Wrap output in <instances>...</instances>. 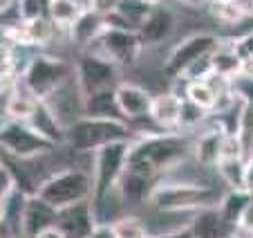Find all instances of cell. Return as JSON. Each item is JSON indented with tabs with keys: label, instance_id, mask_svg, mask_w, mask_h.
Instances as JSON below:
<instances>
[{
	"label": "cell",
	"instance_id": "1",
	"mask_svg": "<svg viewBox=\"0 0 253 238\" xmlns=\"http://www.w3.org/2000/svg\"><path fill=\"white\" fill-rule=\"evenodd\" d=\"M193 151V144L184 135L162 130V133H146L132 139L128 153V167L126 171L141 176L146 180H155L166 169H172L186 160Z\"/></svg>",
	"mask_w": 253,
	"mask_h": 238
},
{
	"label": "cell",
	"instance_id": "2",
	"mask_svg": "<svg viewBox=\"0 0 253 238\" xmlns=\"http://www.w3.org/2000/svg\"><path fill=\"white\" fill-rule=\"evenodd\" d=\"M130 144L132 142H112L92 153V180H94L92 207H94L96 220H101V209H103L108 195L119 186L126 173Z\"/></svg>",
	"mask_w": 253,
	"mask_h": 238
},
{
	"label": "cell",
	"instance_id": "3",
	"mask_svg": "<svg viewBox=\"0 0 253 238\" xmlns=\"http://www.w3.org/2000/svg\"><path fill=\"white\" fill-rule=\"evenodd\" d=\"M134 128L126 119L81 117L67 126V142L79 153H94L112 142H132Z\"/></svg>",
	"mask_w": 253,
	"mask_h": 238
},
{
	"label": "cell",
	"instance_id": "4",
	"mask_svg": "<svg viewBox=\"0 0 253 238\" xmlns=\"http://www.w3.org/2000/svg\"><path fill=\"white\" fill-rule=\"evenodd\" d=\"M222 200L215 189L193 182H170L155 186L150 193V205L164 214H195L206 207H217Z\"/></svg>",
	"mask_w": 253,
	"mask_h": 238
},
{
	"label": "cell",
	"instance_id": "5",
	"mask_svg": "<svg viewBox=\"0 0 253 238\" xmlns=\"http://www.w3.org/2000/svg\"><path fill=\"white\" fill-rule=\"evenodd\" d=\"M92 193H94V180L83 169L56 171L47 180L41 182L39 191H36V195H41L54 209H65V207L92 200Z\"/></svg>",
	"mask_w": 253,
	"mask_h": 238
},
{
	"label": "cell",
	"instance_id": "6",
	"mask_svg": "<svg viewBox=\"0 0 253 238\" xmlns=\"http://www.w3.org/2000/svg\"><path fill=\"white\" fill-rule=\"evenodd\" d=\"M222 38L213 32H197L186 36L184 41L170 50V54L164 61V72L170 79H182L184 72L193 65V63L202 61L204 57H211L215 50L220 48Z\"/></svg>",
	"mask_w": 253,
	"mask_h": 238
},
{
	"label": "cell",
	"instance_id": "7",
	"mask_svg": "<svg viewBox=\"0 0 253 238\" xmlns=\"http://www.w3.org/2000/svg\"><path fill=\"white\" fill-rule=\"evenodd\" d=\"M0 146L16 160H32V157L49 155L56 148V144L45 139L25 121L7 119L5 124L0 126Z\"/></svg>",
	"mask_w": 253,
	"mask_h": 238
},
{
	"label": "cell",
	"instance_id": "8",
	"mask_svg": "<svg viewBox=\"0 0 253 238\" xmlns=\"http://www.w3.org/2000/svg\"><path fill=\"white\" fill-rule=\"evenodd\" d=\"M74 79L81 88L83 97L99 90H112L119 86V65L94 52H83L74 65Z\"/></svg>",
	"mask_w": 253,
	"mask_h": 238
},
{
	"label": "cell",
	"instance_id": "9",
	"mask_svg": "<svg viewBox=\"0 0 253 238\" xmlns=\"http://www.w3.org/2000/svg\"><path fill=\"white\" fill-rule=\"evenodd\" d=\"M70 76H72V70L65 61L47 57V54H39L32 61V65L27 67V72L23 74V83L29 88V92L34 97L45 99L56 88H61Z\"/></svg>",
	"mask_w": 253,
	"mask_h": 238
},
{
	"label": "cell",
	"instance_id": "10",
	"mask_svg": "<svg viewBox=\"0 0 253 238\" xmlns=\"http://www.w3.org/2000/svg\"><path fill=\"white\" fill-rule=\"evenodd\" d=\"M94 45H99V54L105 57L108 61H112L119 67L132 65L139 59L143 50V41L139 36L137 29H112L105 27L103 34L94 41Z\"/></svg>",
	"mask_w": 253,
	"mask_h": 238
},
{
	"label": "cell",
	"instance_id": "11",
	"mask_svg": "<svg viewBox=\"0 0 253 238\" xmlns=\"http://www.w3.org/2000/svg\"><path fill=\"white\" fill-rule=\"evenodd\" d=\"M96 225H99V220H96L94 207H92L90 200L58 209L56 227L67 238H90Z\"/></svg>",
	"mask_w": 253,
	"mask_h": 238
},
{
	"label": "cell",
	"instance_id": "12",
	"mask_svg": "<svg viewBox=\"0 0 253 238\" xmlns=\"http://www.w3.org/2000/svg\"><path fill=\"white\" fill-rule=\"evenodd\" d=\"M115 97H117V106H119L126 121L134 124V121H141V119L150 117L153 95H150L146 88L137 86V83L121 81L119 86L115 88Z\"/></svg>",
	"mask_w": 253,
	"mask_h": 238
},
{
	"label": "cell",
	"instance_id": "13",
	"mask_svg": "<svg viewBox=\"0 0 253 238\" xmlns=\"http://www.w3.org/2000/svg\"><path fill=\"white\" fill-rule=\"evenodd\" d=\"M58 209L41 198V195H27L23 207V218H20V234L23 238H36L41 232L54 227L56 225Z\"/></svg>",
	"mask_w": 253,
	"mask_h": 238
},
{
	"label": "cell",
	"instance_id": "14",
	"mask_svg": "<svg viewBox=\"0 0 253 238\" xmlns=\"http://www.w3.org/2000/svg\"><path fill=\"white\" fill-rule=\"evenodd\" d=\"M175 25H177V18L168 7L155 5L137 32L141 36L143 45H162L164 41H168L172 36Z\"/></svg>",
	"mask_w": 253,
	"mask_h": 238
},
{
	"label": "cell",
	"instance_id": "15",
	"mask_svg": "<svg viewBox=\"0 0 253 238\" xmlns=\"http://www.w3.org/2000/svg\"><path fill=\"white\" fill-rule=\"evenodd\" d=\"M188 229L195 238H226L235 232L229 225V220L224 218V214L220 211V205L195 211L191 223H188Z\"/></svg>",
	"mask_w": 253,
	"mask_h": 238
},
{
	"label": "cell",
	"instance_id": "16",
	"mask_svg": "<svg viewBox=\"0 0 253 238\" xmlns=\"http://www.w3.org/2000/svg\"><path fill=\"white\" fill-rule=\"evenodd\" d=\"M182 106L184 99L175 92H162L153 97L150 104V121L162 130H175L182 121Z\"/></svg>",
	"mask_w": 253,
	"mask_h": 238
},
{
	"label": "cell",
	"instance_id": "17",
	"mask_svg": "<svg viewBox=\"0 0 253 238\" xmlns=\"http://www.w3.org/2000/svg\"><path fill=\"white\" fill-rule=\"evenodd\" d=\"M27 124L32 126L36 133L43 135L45 139L56 144V146L67 142V128L63 126V121L52 113V108H49L43 99H39V106H36V110H34L32 119H29Z\"/></svg>",
	"mask_w": 253,
	"mask_h": 238
},
{
	"label": "cell",
	"instance_id": "18",
	"mask_svg": "<svg viewBox=\"0 0 253 238\" xmlns=\"http://www.w3.org/2000/svg\"><path fill=\"white\" fill-rule=\"evenodd\" d=\"M36 106H39V97H34L29 92V88L20 81L11 86V92L5 104V115L11 121H25L27 124L29 119H32L34 110H36Z\"/></svg>",
	"mask_w": 253,
	"mask_h": 238
},
{
	"label": "cell",
	"instance_id": "19",
	"mask_svg": "<svg viewBox=\"0 0 253 238\" xmlns=\"http://www.w3.org/2000/svg\"><path fill=\"white\" fill-rule=\"evenodd\" d=\"M83 117L96 119H124L119 106H117L115 88L112 90H99L83 97Z\"/></svg>",
	"mask_w": 253,
	"mask_h": 238
},
{
	"label": "cell",
	"instance_id": "20",
	"mask_svg": "<svg viewBox=\"0 0 253 238\" xmlns=\"http://www.w3.org/2000/svg\"><path fill=\"white\" fill-rule=\"evenodd\" d=\"M222 139H224L222 128L206 130L204 135L197 137V142L193 144V155L202 167H217L222 157Z\"/></svg>",
	"mask_w": 253,
	"mask_h": 238
},
{
	"label": "cell",
	"instance_id": "21",
	"mask_svg": "<svg viewBox=\"0 0 253 238\" xmlns=\"http://www.w3.org/2000/svg\"><path fill=\"white\" fill-rule=\"evenodd\" d=\"M103 29H105L103 16H99L96 11H92V9H83V14L79 16V20L70 27V34H72V38H74L77 43L92 48L96 38L103 34Z\"/></svg>",
	"mask_w": 253,
	"mask_h": 238
},
{
	"label": "cell",
	"instance_id": "22",
	"mask_svg": "<svg viewBox=\"0 0 253 238\" xmlns=\"http://www.w3.org/2000/svg\"><path fill=\"white\" fill-rule=\"evenodd\" d=\"M211 63H213L215 74L224 76V79H231V81L244 72V61L240 59V54L235 52L233 43L231 45L220 43V48L211 54Z\"/></svg>",
	"mask_w": 253,
	"mask_h": 238
},
{
	"label": "cell",
	"instance_id": "23",
	"mask_svg": "<svg viewBox=\"0 0 253 238\" xmlns=\"http://www.w3.org/2000/svg\"><path fill=\"white\" fill-rule=\"evenodd\" d=\"M184 99L200 106L206 113H213L217 108V104H220V95L211 86L209 79H204V81H186V97Z\"/></svg>",
	"mask_w": 253,
	"mask_h": 238
},
{
	"label": "cell",
	"instance_id": "24",
	"mask_svg": "<svg viewBox=\"0 0 253 238\" xmlns=\"http://www.w3.org/2000/svg\"><path fill=\"white\" fill-rule=\"evenodd\" d=\"M253 195L249 193V191H229V193L222 195L220 200V211L224 214V218L229 220L231 227H238L240 218H242L244 209H247L249 205H251Z\"/></svg>",
	"mask_w": 253,
	"mask_h": 238
},
{
	"label": "cell",
	"instance_id": "25",
	"mask_svg": "<svg viewBox=\"0 0 253 238\" xmlns=\"http://www.w3.org/2000/svg\"><path fill=\"white\" fill-rule=\"evenodd\" d=\"M47 11L56 25L70 29L83 14V7L79 5V0H47Z\"/></svg>",
	"mask_w": 253,
	"mask_h": 238
},
{
	"label": "cell",
	"instance_id": "26",
	"mask_svg": "<svg viewBox=\"0 0 253 238\" xmlns=\"http://www.w3.org/2000/svg\"><path fill=\"white\" fill-rule=\"evenodd\" d=\"M244 169H247L244 157H233V160H220L217 162L220 178L226 182V186L231 191H247L244 189Z\"/></svg>",
	"mask_w": 253,
	"mask_h": 238
},
{
	"label": "cell",
	"instance_id": "27",
	"mask_svg": "<svg viewBox=\"0 0 253 238\" xmlns=\"http://www.w3.org/2000/svg\"><path fill=\"white\" fill-rule=\"evenodd\" d=\"M242 142V151H244V160L253 157V101H244L242 113H240V121H238V133H235Z\"/></svg>",
	"mask_w": 253,
	"mask_h": 238
},
{
	"label": "cell",
	"instance_id": "28",
	"mask_svg": "<svg viewBox=\"0 0 253 238\" xmlns=\"http://www.w3.org/2000/svg\"><path fill=\"white\" fill-rule=\"evenodd\" d=\"M153 7L155 5L143 2V0H119L117 11H119V14L124 16V18L128 20L134 29H139V27H141V23L146 20V16L150 14V9H153Z\"/></svg>",
	"mask_w": 253,
	"mask_h": 238
},
{
	"label": "cell",
	"instance_id": "29",
	"mask_svg": "<svg viewBox=\"0 0 253 238\" xmlns=\"http://www.w3.org/2000/svg\"><path fill=\"white\" fill-rule=\"evenodd\" d=\"M115 229L119 234V238H148V229L134 216H126V218H119L115 223Z\"/></svg>",
	"mask_w": 253,
	"mask_h": 238
},
{
	"label": "cell",
	"instance_id": "30",
	"mask_svg": "<svg viewBox=\"0 0 253 238\" xmlns=\"http://www.w3.org/2000/svg\"><path fill=\"white\" fill-rule=\"evenodd\" d=\"M18 189L16 186V178L11 173L9 164H0V211L5 207V202L9 200V195Z\"/></svg>",
	"mask_w": 253,
	"mask_h": 238
},
{
	"label": "cell",
	"instance_id": "31",
	"mask_svg": "<svg viewBox=\"0 0 253 238\" xmlns=\"http://www.w3.org/2000/svg\"><path fill=\"white\" fill-rule=\"evenodd\" d=\"M206 110H202L200 106L191 104L188 99H184V106H182V121H179V128H193L206 117Z\"/></svg>",
	"mask_w": 253,
	"mask_h": 238
},
{
	"label": "cell",
	"instance_id": "32",
	"mask_svg": "<svg viewBox=\"0 0 253 238\" xmlns=\"http://www.w3.org/2000/svg\"><path fill=\"white\" fill-rule=\"evenodd\" d=\"M20 18L25 23L43 18V0H20Z\"/></svg>",
	"mask_w": 253,
	"mask_h": 238
},
{
	"label": "cell",
	"instance_id": "33",
	"mask_svg": "<svg viewBox=\"0 0 253 238\" xmlns=\"http://www.w3.org/2000/svg\"><path fill=\"white\" fill-rule=\"evenodd\" d=\"M233 48L244 63L253 61V29L249 34H244V36H240L238 41H233Z\"/></svg>",
	"mask_w": 253,
	"mask_h": 238
},
{
	"label": "cell",
	"instance_id": "34",
	"mask_svg": "<svg viewBox=\"0 0 253 238\" xmlns=\"http://www.w3.org/2000/svg\"><path fill=\"white\" fill-rule=\"evenodd\" d=\"M117 7H119V0H90L87 9L96 11L99 16H108L112 11H117Z\"/></svg>",
	"mask_w": 253,
	"mask_h": 238
},
{
	"label": "cell",
	"instance_id": "35",
	"mask_svg": "<svg viewBox=\"0 0 253 238\" xmlns=\"http://www.w3.org/2000/svg\"><path fill=\"white\" fill-rule=\"evenodd\" d=\"M235 232L249 234V238L253 236V200H251V205L244 209V214H242V218H240V223H238V227H235Z\"/></svg>",
	"mask_w": 253,
	"mask_h": 238
},
{
	"label": "cell",
	"instance_id": "36",
	"mask_svg": "<svg viewBox=\"0 0 253 238\" xmlns=\"http://www.w3.org/2000/svg\"><path fill=\"white\" fill-rule=\"evenodd\" d=\"M90 238H119V234L115 229V223H99Z\"/></svg>",
	"mask_w": 253,
	"mask_h": 238
},
{
	"label": "cell",
	"instance_id": "37",
	"mask_svg": "<svg viewBox=\"0 0 253 238\" xmlns=\"http://www.w3.org/2000/svg\"><path fill=\"white\" fill-rule=\"evenodd\" d=\"M0 238H20L18 229H16L2 214H0Z\"/></svg>",
	"mask_w": 253,
	"mask_h": 238
},
{
	"label": "cell",
	"instance_id": "38",
	"mask_svg": "<svg viewBox=\"0 0 253 238\" xmlns=\"http://www.w3.org/2000/svg\"><path fill=\"white\" fill-rule=\"evenodd\" d=\"M157 238H195V236H193V232L188 229V225H186V227H177V229H172V232H166V234H162V236H157Z\"/></svg>",
	"mask_w": 253,
	"mask_h": 238
},
{
	"label": "cell",
	"instance_id": "39",
	"mask_svg": "<svg viewBox=\"0 0 253 238\" xmlns=\"http://www.w3.org/2000/svg\"><path fill=\"white\" fill-rule=\"evenodd\" d=\"M244 189L253 195V157L247 160V169H244Z\"/></svg>",
	"mask_w": 253,
	"mask_h": 238
},
{
	"label": "cell",
	"instance_id": "40",
	"mask_svg": "<svg viewBox=\"0 0 253 238\" xmlns=\"http://www.w3.org/2000/svg\"><path fill=\"white\" fill-rule=\"evenodd\" d=\"M36 238H67V236L56 227V225H54V227H49V229H45V232H41Z\"/></svg>",
	"mask_w": 253,
	"mask_h": 238
},
{
	"label": "cell",
	"instance_id": "41",
	"mask_svg": "<svg viewBox=\"0 0 253 238\" xmlns=\"http://www.w3.org/2000/svg\"><path fill=\"white\" fill-rule=\"evenodd\" d=\"M182 5L186 7H204V5H211V0H179Z\"/></svg>",
	"mask_w": 253,
	"mask_h": 238
},
{
	"label": "cell",
	"instance_id": "42",
	"mask_svg": "<svg viewBox=\"0 0 253 238\" xmlns=\"http://www.w3.org/2000/svg\"><path fill=\"white\" fill-rule=\"evenodd\" d=\"M11 2H14V0H0V14H2V11H7L9 9V5Z\"/></svg>",
	"mask_w": 253,
	"mask_h": 238
},
{
	"label": "cell",
	"instance_id": "43",
	"mask_svg": "<svg viewBox=\"0 0 253 238\" xmlns=\"http://www.w3.org/2000/svg\"><path fill=\"white\" fill-rule=\"evenodd\" d=\"M143 2H150V5H159L162 0H143Z\"/></svg>",
	"mask_w": 253,
	"mask_h": 238
},
{
	"label": "cell",
	"instance_id": "44",
	"mask_svg": "<svg viewBox=\"0 0 253 238\" xmlns=\"http://www.w3.org/2000/svg\"><path fill=\"white\" fill-rule=\"evenodd\" d=\"M217 2H229V0H211V5H217Z\"/></svg>",
	"mask_w": 253,
	"mask_h": 238
},
{
	"label": "cell",
	"instance_id": "45",
	"mask_svg": "<svg viewBox=\"0 0 253 238\" xmlns=\"http://www.w3.org/2000/svg\"><path fill=\"white\" fill-rule=\"evenodd\" d=\"M226 238H240V236H238V234H231V236H226Z\"/></svg>",
	"mask_w": 253,
	"mask_h": 238
},
{
	"label": "cell",
	"instance_id": "46",
	"mask_svg": "<svg viewBox=\"0 0 253 238\" xmlns=\"http://www.w3.org/2000/svg\"><path fill=\"white\" fill-rule=\"evenodd\" d=\"M148 238H153V236H148Z\"/></svg>",
	"mask_w": 253,
	"mask_h": 238
},
{
	"label": "cell",
	"instance_id": "47",
	"mask_svg": "<svg viewBox=\"0 0 253 238\" xmlns=\"http://www.w3.org/2000/svg\"><path fill=\"white\" fill-rule=\"evenodd\" d=\"M251 238H253V236H251Z\"/></svg>",
	"mask_w": 253,
	"mask_h": 238
}]
</instances>
